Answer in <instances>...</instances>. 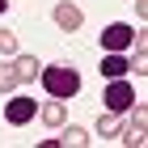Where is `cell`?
Listing matches in <instances>:
<instances>
[{
  "instance_id": "cell-2",
  "label": "cell",
  "mask_w": 148,
  "mask_h": 148,
  "mask_svg": "<svg viewBox=\"0 0 148 148\" xmlns=\"http://www.w3.org/2000/svg\"><path fill=\"white\" fill-rule=\"evenodd\" d=\"M34 114H38V102L25 97V93H13L9 102H4V123H9V127H25Z\"/></svg>"
},
{
  "instance_id": "cell-10",
  "label": "cell",
  "mask_w": 148,
  "mask_h": 148,
  "mask_svg": "<svg viewBox=\"0 0 148 148\" xmlns=\"http://www.w3.org/2000/svg\"><path fill=\"white\" fill-rule=\"evenodd\" d=\"M119 131H123V123H119V114H114V110H102V114H97V136H102V140L119 136Z\"/></svg>"
},
{
  "instance_id": "cell-4",
  "label": "cell",
  "mask_w": 148,
  "mask_h": 148,
  "mask_svg": "<svg viewBox=\"0 0 148 148\" xmlns=\"http://www.w3.org/2000/svg\"><path fill=\"white\" fill-rule=\"evenodd\" d=\"M131 38H136V30H131L127 21H110V25L102 30V47H106V51H127Z\"/></svg>"
},
{
  "instance_id": "cell-6",
  "label": "cell",
  "mask_w": 148,
  "mask_h": 148,
  "mask_svg": "<svg viewBox=\"0 0 148 148\" xmlns=\"http://www.w3.org/2000/svg\"><path fill=\"white\" fill-rule=\"evenodd\" d=\"M144 140H148V106H136V114H131V127L123 131V144L140 148Z\"/></svg>"
},
{
  "instance_id": "cell-13",
  "label": "cell",
  "mask_w": 148,
  "mask_h": 148,
  "mask_svg": "<svg viewBox=\"0 0 148 148\" xmlns=\"http://www.w3.org/2000/svg\"><path fill=\"white\" fill-rule=\"evenodd\" d=\"M17 85H21V80H17V72H13V68H0V93H13Z\"/></svg>"
},
{
  "instance_id": "cell-12",
  "label": "cell",
  "mask_w": 148,
  "mask_h": 148,
  "mask_svg": "<svg viewBox=\"0 0 148 148\" xmlns=\"http://www.w3.org/2000/svg\"><path fill=\"white\" fill-rule=\"evenodd\" d=\"M0 55H17V34L13 30H0Z\"/></svg>"
},
{
  "instance_id": "cell-9",
  "label": "cell",
  "mask_w": 148,
  "mask_h": 148,
  "mask_svg": "<svg viewBox=\"0 0 148 148\" xmlns=\"http://www.w3.org/2000/svg\"><path fill=\"white\" fill-rule=\"evenodd\" d=\"M64 114H68V110H64L59 97H55V102H47V106H38V119H42L47 127H64Z\"/></svg>"
},
{
  "instance_id": "cell-1",
  "label": "cell",
  "mask_w": 148,
  "mask_h": 148,
  "mask_svg": "<svg viewBox=\"0 0 148 148\" xmlns=\"http://www.w3.org/2000/svg\"><path fill=\"white\" fill-rule=\"evenodd\" d=\"M38 80H42V89L51 93V97H59V102H68V97L80 93V72L72 68V64H47V68L38 72Z\"/></svg>"
},
{
  "instance_id": "cell-3",
  "label": "cell",
  "mask_w": 148,
  "mask_h": 148,
  "mask_svg": "<svg viewBox=\"0 0 148 148\" xmlns=\"http://www.w3.org/2000/svg\"><path fill=\"white\" fill-rule=\"evenodd\" d=\"M102 102H106V110H114V114H123L127 106L136 102V89H131V85H127L123 76H114V80H110V89H106V97H102Z\"/></svg>"
},
{
  "instance_id": "cell-8",
  "label": "cell",
  "mask_w": 148,
  "mask_h": 148,
  "mask_svg": "<svg viewBox=\"0 0 148 148\" xmlns=\"http://www.w3.org/2000/svg\"><path fill=\"white\" fill-rule=\"evenodd\" d=\"M127 72H131V68H127L123 51H106V55H102V76H106V80H114V76H127Z\"/></svg>"
},
{
  "instance_id": "cell-5",
  "label": "cell",
  "mask_w": 148,
  "mask_h": 148,
  "mask_svg": "<svg viewBox=\"0 0 148 148\" xmlns=\"http://www.w3.org/2000/svg\"><path fill=\"white\" fill-rule=\"evenodd\" d=\"M51 17H55V25L64 30V34H72V30H80V25H85V13H80L76 4H72V0H59Z\"/></svg>"
},
{
  "instance_id": "cell-11",
  "label": "cell",
  "mask_w": 148,
  "mask_h": 148,
  "mask_svg": "<svg viewBox=\"0 0 148 148\" xmlns=\"http://www.w3.org/2000/svg\"><path fill=\"white\" fill-rule=\"evenodd\" d=\"M59 144H72V148H85V144H89V131H85V127H76V123H68V131H64V140H59Z\"/></svg>"
},
{
  "instance_id": "cell-7",
  "label": "cell",
  "mask_w": 148,
  "mask_h": 148,
  "mask_svg": "<svg viewBox=\"0 0 148 148\" xmlns=\"http://www.w3.org/2000/svg\"><path fill=\"white\" fill-rule=\"evenodd\" d=\"M13 72H17V80H21V85H30V80H38L42 64H38L34 55H17V59H13Z\"/></svg>"
},
{
  "instance_id": "cell-14",
  "label": "cell",
  "mask_w": 148,
  "mask_h": 148,
  "mask_svg": "<svg viewBox=\"0 0 148 148\" xmlns=\"http://www.w3.org/2000/svg\"><path fill=\"white\" fill-rule=\"evenodd\" d=\"M4 9H9V0H0V13H4Z\"/></svg>"
}]
</instances>
